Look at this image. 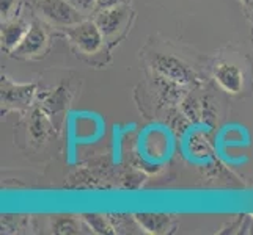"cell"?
I'll return each instance as SVG.
<instances>
[{
    "label": "cell",
    "mask_w": 253,
    "mask_h": 235,
    "mask_svg": "<svg viewBox=\"0 0 253 235\" xmlns=\"http://www.w3.org/2000/svg\"><path fill=\"white\" fill-rule=\"evenodd\" d=\"M35 6L47 22L62 29L84 21V14L66 0H37Z\"/></svg>",
    "instance_id": "6da1fadb"
},
{
    "label": "cell",
    "mask_w": 253,
    "mask_h": 235,
    "mask_svg": "<svg viewBox=\"0 0 253 235\" xmlns=\"http://www.w3.org/2000/svg\"><path fill=\"white\" fill-rule=\"evenodd\" d=\"M63 32L84 54H96L102 46L104 34L94 21H82L69 27H63Z\"/></svg>",
    "instance_id": "7a4b0ae2"
},
{
    "label": "cell",
    "mask_w": 253,
    "mask_h": 235,
    "mask_svg": "<svg viewBox=\"0 0 253 235\" xmlns=\"http://www.w3.org/2000/svg\"><path fill=\"white\" fill-rule=\"evenodd\" d=\"M153 66L164 78L173 83H190L195 82V75L190 69L171 55L158 54L153 58Z\"/></svg>",
    "instance_id": "3957f363"
},
{
    "label": "cell",
    "mask_w": 253,
    "mask_h": 235,
    "mask_svg": "<svg viewBox=\"0 0 253 235\" xmlns=\"http://www.w3.org/2000/svg\"><path fill=\"white\" fill-rule=\"evenodd\" d=\"M47 41V34L44 32V29L41 27L40 22H32L30 29L27 32V34L24 36V39L21 41V44L17 46L11 54L17 58H29L40 54V52L44 49Z\"/></svg>",
    "instance_id": "277c9868"
},
{
    "label": "cell",
    "mask_w": 253,
    "mask_h": 235,
    "mask_svg": "<svg viewBox=\"0 0 253 235\" xmlns=\"http://www.w3.org/2000/svg\"><path fill=\"white\" fill-rule=\"evenodd\" d=\"M127 17V10L125 6H115V8H107V10H101L98 17L94 19L96 25L99 27L104 36H112L115 34Z\"/></svg>",
    "instance_id": "5b68a950"
},
{
    "label": "cell",
    "mask_w": 253,
    "mask_h": 235,
    "mask_svg": "<svg viewBox=\"0 0 253 235\" xmlns=\"http://www.w3.org/2000/svg\"><path fill=\"white\" fill-rule=\"evenodd\" d=\"M30 29V24L25 22L22 17L19 19H14L10 22H5L2 25V49L5 52H11L21 44V41L24 39V36L27 34Z\"/></svg>",
    "instance_id": "8992f818"
},
{
    "label": "cell",
    "mask_w": 253,
    "mask_h": 235,
    "mask_svg": "<svg viewBox=\"0 0 253 235\" xmlns=\"http://www.w3.org/2000/svg\"><path fill=\"white\" fill-rule=\"evenodd\" d=\"M215 80L226 93L236 94L244 86V75L241 69L230 63H222L215 69Z\"/></svg>",
    "instance_id": "52a82bcc"
},
{
    "label": "cell",
    "mask_w": 253,
    "mask_h": 235,
    "mask_svg": "<svg viewBox=\"0 0 253 235\" xmlns=\"http://www.w3.org/2000/svg\"><path fill=\"white\" fill-rule=\"evenodd\" d=\"M35 86L33 85H13L3 78L2 82V101L6 105H27L32 99Z\"/></svg>",
    "instance_id": "ba28073f"
},
{
    "label": "cell",
    "mask_w": 253,
    "mask_h": 235,
    "mask_svg": "<svg viewBox=\"0 0 253 235\" xmlns=\"http://www.w3.org/2000/svg\"><path fill=\"white\" fill-rule=\"evenodd\" d=\"M135 220L151 234H161L170 228V216L165 213H137Z\"/></svg>",
    "instance_id": "9c48e42d"
},
{
    "label": "cell",
    "mask_w": 253,
    "mask_h": 235,
    "mask_svg": "<svg viewBox=\"0 0 253 235\" xmlns=\"http://www.w3.org/2000/svg\"><path fill=\"white\" fill-rule=\"evenodd\" d=\"M85 221L88 223L90 228L94 232H99V234H110L112 232V224L107 221V218H104L102 215H96V213H86L84 215Z\"/></svg>",
    "instance_id": "30bf717a"
},
{
    "label": "cell",
    "mask_w": 253,
    "mask_h": 235,
    "mask_svg": "<svg viewBox=\"0 0 253 235\" xmlns=\"http://www.w3.org/2000/svg\"><path fill=\"white\" fill-rule=\"evenodd\" d=\"M54 231L58 234H77L79 228H77V223L73 218H57L54 223Z\"/></svg>",
    "instance_id": "8fae6325"
},
{
    "label": "cell",
    "mask_w": 253,
    "mask_h": 235,
    "mask_svg": "<svg viewBox=\"0 0 253 235\" xmlns=\"http://www.w3.org/2000/svg\"><path fill=\"white\" fill-rule=\"evenodd\" d=\"M182 110H184V113L186 115L192 119H198L200 118V113H202V110H203V107L200 105L198 103V101L197 99H194V98H187L184 102H182Z\"/></svg>",
    "instance_id": "7c38bea8"
},
{
    "label": "cell",
    "mask_w": 253,
    "mask_h": 235,
    "mask_svg": "<svg viewBox=\"0 0 253 235\" xmlns=\"http://www.w3.org/2000/svg\"><path fill=\"white\" fill-rule=\"evenodd\" d=\"M66 2L71 3L76 10H79L82 14L90 13L93 8H96V0H66Z\"/></svg>",
    "instance_id": "4fadbf2b"
},
{
    "label": "cell",
    "mask_w": 253,
    "mask_h": 235,
    "mask_svg": "<svg viewBox=\"0 0 253 235\" xmlns=\"http://www.w3.org/2000/svg\"><path fill=\"white\" fill-rule=\"evenodd\" d=\"M16 2H17V0H0V13H2L3 19H6V17L10 16Z\"/></svg>",
    "instance_id": "5bb4252c"
},
{
    "label": "cell",
    "mask_w": 253,
    "mask_h": 235,
    "mask_svg": "<svg viewBox=\"0 0 253 235\" xmlns=\"http://www.w3.org/2000/svg\"><path fill=\"white\" fill-rule=\"evenodd\" d=\"M125 3V0H96V8L101 10H107V8H115Z\"/></svg>",
    "instance_id": "9a60e30c"
},
{
    "label": "cell",
    "mask_w": 253,
    "mask_h": 235,
    "mask_svg": "<svg viewBox=\"0 0 253 235\" xmlns=\"http://www.w3.org/2000/svg\"><path fill=\"white\" fill-rule=\"evenodd\" d=\"M246 2H247V5L250 8V14L253 16V0H246Z\"/></svg>",
    "instance_id": "2e32d148"
}]
</instances>
